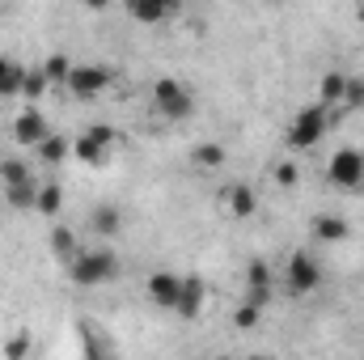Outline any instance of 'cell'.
<instances>
[{"label":"cell","mask_w":364,"mask_h":360,"mask_svg":"<svg viewBox=\"0 0 364 360\" xmlns=\"http://www.w3.org/2000/svg\"><path fill=\"white\" fill-rule=\"evenodd\" d=\"M90 136H93V140H102V144H106L110 153H114V149H119V140H123V136H119V132H114L110 123H93V127H90Z\"/></svg>","instance_id":"28"},{"label":"cell","mask_w":364,"mask_h":360,"mask_svg":"<svg viewBox=\"0 0 364 360\" xmlns=\"http://www.w3.org/2000/svg\"><path fill=\"white\" fill-rule=\"evenodd\" d=\"M127 4V13L136 17V21H144V26H161L166 17H174L182 9V0H123Z\"/></svg>","instance_id":"9"},{"label":"cell","mask_w":364,"mask_h":360,"mask_svg":"<svg viewBox=\"0 0 364 360\" xmlns=\"http://www.w3.org/2000/svg\"><path fill=\"white\" fill-rule=\"evenodd\" d=\"M326 179L343 191H364V153L360 149H339L331 162H326Z\"/></svg>","instance_id":"6"},{"label":"cell","mask_w":364,"mask_h":360,"mask_svg":"<svg viewBox=\"0 0 364 360\" xmlns=\"http://www.w3.org/2000/svg\"><path fill=\"white\" fill-rule=\"evenodd\" d=\"M203 301H208V284H203L199 275H182V292H178L174 314H182V318H199Z\"/></svg>","instance_id":"12"},{"label":"cell","mask_w":364,"mask_h":360,"mask_svg":"<svg viewBox=\"0 0 364 360\" xmlns=\"http://www.w3.org/2000/svg\"><path fill=\"white\" fill-rule=\"evenodd\" d=\"M153 106H157V115L161 119H191V110H195V93L186 81L178 77H161V81H153Z\"/></svg>","instance_id":"3"},{"label":"cell","mask_w":364,"mask_h":360,"mask_svg":"<svg viewBox=\"0 0 364 360\" xmlns=\"http://www.w3.org/2000/svg\"><path fill=\"white\" fill-rule=\"evenodd\" d=\"M326 127H331L326 106H322V102H318V106H305V110L292 115V123H288V132H284V144H288L292 153H309V149L322 144Z\"/></svg>","instance_id":"1"},{"label":"cell","mask_w":364,"mask_h":360,"mask_svg":"<svg viewBox=\"0 0 364 360\" xmlns=\"http://www.w3.org/2000/svg\"><path fill=\"white\" fill-rule=\"evenodd\" d=\"M144 292H149L153 305L174 309V305H178V292H182V275H174V271H153V275L144 280Z\"/></svg>","instance_id":"8"},{"label":"cell","mask_w":364,"mask_h":360,"mask_svg":"<svg viewBox=\"0 0 364 360\" xmlns=\"http://www.w3.org/2000/svg\"><path fill=\"white\" fill-rule=\"evenodd\" d=\"M0 179H4V186H13V182L30 179V166H26L21 157H4V162H0Z\"/></svg>","instance_id":"27"},{"label":"cell","mask_w":364,"mask_h":360,"mask_svg":"<svg viewBox=\"0 0 364 360\" xmlns=\"http://www.w3.org/2000/svg\"><path fill=\"white\" fill-rule=\"evenodd\" d=\"M343 85H348V73H322V81H318V97H322V106L339 102V97H343Z\"/></svg>","instance_id":"21"},{"label":"cell","mask_w":364,"mask_h":360,"mask_svg":"<svg viewBox=\"0 0 364 360\" xmlns=\"http://www.w3.org/2000/svg\"><path fill=\"white\" fill-rule=\"evenodd\" d=\"M34 212H43V216H60V212H64V186H60V182H47V186H38Z\"/></svg>","instance_id":"18"},{"label":"cell","mask_w":364,"mask_h":360,"mask_svg":"<svg viewBox=\"0 0 364 360\" xmlns=\"http://www.w3.org/2000/svg\"><path fill=\"white\" fill-rule=\"evenodd\" d=\"M47 90H51L47 73H43V68H26V81H21V97H26V102H38V97H43Z\"/></svg>","instance_id":"22"},{"label":"cell","mask_w":364,"mask_h":360,"mask_svg":"<svg viewBox=\"0 0 364 360\" xmlns=\"http://www.w3.org/2000/svg\"><path fill=\"white\" fill-rule=\"evenodd\" d=\"M68 153H73V140H64V136H55V132H47V136L38 140V157H43L47 166L68 162Z\"/></svg>","instance_id":"16"},{"label":"cell","mask_w":364,"mask_h":360,"mask_svg":"<svg viewBox=\"0 0 364 360\" xmlns=\"http://www.w3.org/2000/svg\"><path fill=\"white\" fill-rule=\"evenodd\" d=\"M356 21H360V26H364V0H360V9H356Z\"/></svg>","instance_id":"31"},{"label":"cell","mask_w":364,"mask_h":360,"mask_svg":"<svg viewBox=\"0 0 364 360\" xmlns=\"http://www.w3.org/2000/svg\"><path fill=\"white\" fill-rule=\"evenodd\" d=\"M272 179L279 182L284 191H292V186L301 182V166H296L292 157H279V162H275V170H272Z\"/></svg>","instance_id":"24"},{"label":"cell","mask_w":364,"mask_h":360,"mask_svg":"<svg viewBox=\"0 0 364 360\" xmlns=\"http://www.w3.org/2000/svg\"><path fill=\"white\" fill-rule=\"evenodd\" d=\"M90 229L97 238H119V229H123V212L114 208V203H97L90 212Z\"/></svg>","instance_id":"13"},{"label":"cell","mask_w":364,"mask_h":360,"mask_svg":"<svg viewBox=\"0 0 364 360\" xmlns=\"http://www.w3.org/2000/svg\"><path fill=\"white\" fill-rule=\"evenodd\" d=\"M85 4H90V9H97V13H102V9H110L114 0H85Z\"/></svg>","instance_id":"30"},{"label":"cell","mask_w":364,"mask_h":360,"mask_svg":"<svg viewBox=\"0 0 364 360\" xmlns=\"http://www.w3.org/2000/svg\"><path fill=\"white\" fill-rule=\"evenodd\" d=\"M4 195H9V203H13V208H34V199H38V182H34V174H30V179L4 186Z\"/></svg>","instance_id":"20"},{"label":"cell","mask_w":364,"mask_h":360,"mask_svg":"<svg viewBox=\"0 0 364 360\" xmlns=\"http://www.w3.org/2000/svg\"><path fill=\"white\" fill-rule=\"evenodd\" d=\"M259 318H263V305H255V301H246V305L233 309V327H237V331H255Z\"/></svg>","instance_id":"25"},{"label":"cell","mask_w":364,"mask_h":360,"mask_svg":"<svg viewBox=\"0 0 364 360\" xmlns=\"http://www.w3.org/2000/svg\"><path fill=\"white\" fill-rule=\"evenodd\" d=\"M191 166H195V170H220V166H225V144H216V140L195 144V149H191Z\"/></svg>","instance_id":"15"},{"label":"cell","mask_w":364,"mask_h":360,"mask_svg":"<svg viewBox=\"0 0 364 360\" xmlns=\"http://www.w3.org/2000/svg\"><path fill=\"white\" fill-rule=\"evenodd\" d=\"M26 352H30V335H13V339H4V356L21 360Z\"/></svg>","instance_id":"29"},{"label":"cell","mask_w":364,"mask_h":360,"mask_svg":"<svg viewBox=\"0 0 364 360\" xmlns=\"http://www.w3.org/2000/svg\"><path fill=\"white\" fill-rule=\"evenodd\" d=\"M77 250H81V242H77V233H73L68 225H55V229H51V255L68 263V259H73Z\"/></svg>","instance_id":"19"},{"label":"cell","mask_w":364,"mask_h":360,"mask_svg":"<svg viewBox=\"0 0 364 360\" xmlns=\"http://www.w3.org/2000/svg\"><path fill=\"white\" fill-rule=\"evenodd\" d=\"M47 132H51V127H47V115L38 110V102H30V106L13 119V140L26 144V149H38V140H43Z\"/></svg>","instance_id":"7"},{"label":"cell","mask_w":364,"mask_h":360,"mask_svg":"<svg viewBox=\"0 0 364 360\" xmlns=\"http://www.w3.org/2000/svg\"><path fill=\"white\" fill-rule=\"evenodd\" d=\"M318 284H322L318 259H314L309 250H296V255L288 259V268H284V288H288V297H309V292H318Z\"/></svg>","instance_id":"5"},{"label":"cell","mask_w":364,"mask_h":360,"mask_svg":"<svg viewBox=\"0 0 364 360\" xmlns=\"http://www.w3.org/2000/svg\"><path fill=\"white\" fill-rule=\"evenodd\" d=\"M220 199H225L229 216H237V221H250V216L259 212V195H255L250 186H242V182H229V186L220 191Z\"/></svg>","instance_id":"10"},{"label":"cell","mask_w":364,"mask_h":360,"mask_svg":"<svg viewBox=\"0 0 364 360\" xmlns=\"http://www.w3.org/2000/svg\"><path fill=\"white\" fill-rule=\"evenodd\" d=\"M21 81H26V68L9 55H0V97H13L21 93Z\"/></svg>","instance_id":"17"},{"label":"cell","mask_w":364,"mask_h":360,"mask_svg":"<svg viewBox=\"0 0 364 360\" xmlns=\"http://www.w3.org/2000/svg\"><path fill=\"white\" fill-rule=\"evenodd\" d=\"M110 81H114V73L106 64H73L64 90L73 93L77 102H93V97H102V93L110 90Z\"/></svg>","instance_id":"4"},{"label":"cell","mask_w":364,"mask_h":360,"mask_svg":"<svg viewBox=\"0 0 364 360\" xmlns=\"http://www.w3.org/2000/svg\"><path fill=\"white\" fill-rule=\"evenodd\" d=\"M68 275H73V284L93 288V284H106V280L119 275V259L110 250H77L68 259Z\"/></svg>","instance_id":"2"},{"label":"cell","mask_w":364,"mask_h":360,"mask_svg":"<svg viewBox=\"0 0 364 360\" xmlns=\"http://www.w3.org/2000/svg\"><path fill=\"white\" fill-rule=\"evenodd\" d=\"M339 106H348V110H364V77H348Z\"/></svg>","instance_id":"26"},{"label":"cell","mask_w":364,"mask_h":360,"mask_svg":"<svg viewBox=\"0 0 364 360\" xmlns=\"http://www.w3.org/2000/svg\"><path fill=\"white\" fill-rule=\"evenodd\" d=\"M43 73H47V81H51V85H64V81H68V73H73V60H68L64 51H55V55H47Z\"/></svg>","instance_id":"23"},{"label":"cell","mask_w":364,"mask_h":360,"mask_svg":"<svg viewBox=\"0 0 364 360\" xmlns=\"http://www.w3.org/2000/svg\"><path fill=\"white\" fill-rule=\"evenodd\" d=\"M309 233H314L318 242H326V246H339V242L352 238V225H348L343 216H335V212H322V216L309 221Z\"/></svg>","instance_id":"11"},{"label":"cell","mask_w":364,"mask_h":360,"mask_svg":"<svg viewBox=\"0 0 364 360\" xmlns=\"http://www.w3.org/2000/svg\"><path fill=\"white\" fill-rule=\"evenodd\" d=\"M73 157H77L81 166H106L110 149H106L102 140H93L90 132H85V136H77V140H73Z\"/></svg>","instance_id":"14"}]
</instances>
